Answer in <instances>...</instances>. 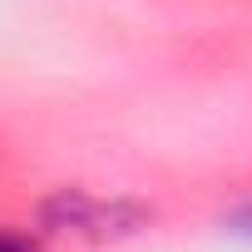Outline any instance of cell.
Segmentation results:
<instances>
[{
	"mask_svg": "<svg viewBox=\"0 0 252 252\" xmlns=\"http://www.w3.org/2000/svg\"><path fill=\"white\" fill-rule=\"evenodd\" d=\"M232 232H242V237H252V203H247L242 213H232Z\"/></svg>",
	"mask_w": 252,
	"mask_h": 252,
	"instance_id": "obj_2",
	"label": "cell"
},
{
	"mask_svg": "<svg viewBox=\"0 0 252 252\" xmlns=\"http://www.w3.org/2000/svg\"><path fill=\"white\" fill-rule=\"evenodd\" d=\"M0 252H35V242L20 232H0Z\"/></svg>",
	"mask_w": 252,
	"mask_h": 252,
	"instance_id": "obj_1",
	"label": "cell"
}]
</instances>
